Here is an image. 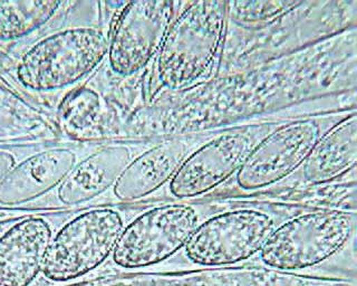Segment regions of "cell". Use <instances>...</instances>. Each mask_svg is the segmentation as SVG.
<instances>
[{"label":"cell","mask_w":357,"mask_h":286,"mask_svg":"<svg viewBox=\"0 0 357 286\" xmlns=\"http://www.w3.org/2000/svg\"><path fill=\"white\" fill-rule=\"evenodd\" d=\"M226 204L199 225L183 250L152 273L245 266L284 220L307 205L254 200Z\"/></svg>","instance_id":"3"},{"label":"cell","mask_w":357,"mask_h":286,"mask_svg":"<svg viewBox=\"0 0 357 286\" xmlns=\"http://www.w3.org/2000/svg\"><path fill=\"white\" fill-rule=\"evenodd\" d=\"M100 205L70 217L54 233L42 274L54 283H66L104 267L128 220L142 207Z\"/></svg>","instance_id":"7"},{"label":"cell","mask_w":357,"mask_h":286,"mask_svg":"<svg viewBox=\"0 0 357 286\" xmlns=\"http://www.w3.org/2000/svg\"><path fill=\"white\" fill-rule=\"evenodd\" d=\"M356 163L357 115L354 107L321 137L301 168L278 190H312L337 185L344 179L355 177Z\"/></svg>","instance_id":"13"},{"label":"cell","mask_w":357,"mask_h":286,"mask_svg":"<svg viewBox=\"0 0 357 286\" xmlns=\"http://www.w3.org/2000/svg\"><path fill=\"white\" fill-rule=\"evenodd\" d=\"M153 141L113 137L100 142L76 163L55 190L33 206L70 209L89 204L98 205L100 198L113 188L128 163Z\"/></svg>","instance_id":"10"},{"label":"cell","mask_w":357,"mask_h":286,"mask_svg":"<svg viewBox=\"0 0 357 286\" xmlns=\"http://www.w3.org/2000/svg\"><path fill=\"white\" fill-rule=\"evenodd\" d=\"M183 5V1L170 0L123 3L112 20L102 72L122 81L144 75Z\"/></svg>","instance_id":"9"},{"label":"cell","mask_w":357,"mask_h":286,"mask_svg":"<svg viewBox=\"0 0 357 286\" xmlns=\"http://www.w3.org/2000/svg\"><path fill=\"white\" fill-rule=\"evenodd\" d=\"M75 1L50 0H20L0 1V43H15L25 40L56 20L64 18L75 6Z\"/></svg>","instance_id":"16"},{"label":"cell","mask_w":357,"mask_h":286,"mask_svg":"<svg viewBox=\"0 0 357 286\" xmlns=\"http://www.w3.org/2000/svg\"><path fill=\"white\" fill-rule=\"evenodd\" d=\"M103 141L68 139L40 146L0 181V207L33 206L42 200L57 188L84 156Z\"/></svg>","instance_id":"12"},{"label":"cell","mask_w":357,"mask_h":286,"mask_svg":"<svg viewBox=\"0 0 357 286\" xmlns=\"http://www.w3.org/2000/svg\"><path fill=\"white\" fill-rule=\"evenodd\" d=\"M43 146H0V181L22 159Z\"/></svg>","instance_id":"18"},{"label":"cell","mask_w":357,"mask_h":286,"mask_svg":"<svg viewBox=\"0 0 357 286\" xmlns=\"http://www.w3.org/2000/svg\"><path fill=\"white\" fill-rule=\"evenodd\" d=\"M44 217H26L0 237V286H29L42 274L54 236Z\"/></svg>","instance_id":"14"},{"label":"cell","mask_w":357,"mask_h":286,"mask_svg":"<svg viewBox=\"0 0 357 286\" xmlns=\"http://www.w3.org/2000/svg\"><path fill=\"white\" fill-rule=\"evenodd\" d=\"M229 23L250 29H267L296 9L303 6L301 1H227Z\"/></svg>","instance_id":"17"},{"label":"cell","mask_w":357,"mask_h":286,"mask_svg":"<svg viewBox=\"0 0 357 286\" xmlns=\"http://www.w3.org/2000/svg\"><path fill=\"white\" fill-rule=\"evenodd\" d=\"M349 110L282 120L262 137L232 179L208 200H248L275 193L295 174L316 143Z\"/></svg>","instance_id":"6"},{"label":"cell","mask_w":357,"mask_h":286,"mask_svg":"<svg viewBox=\"0 0 357 286\" xmlns=\"http://www.w3.org/2000/svg\"><path fill=\"white\" fill-rule=\"evenodd\" d=\"M355 239V206H310L279 225L245 266L356 280Z\"/></svg>","instance_id":"1"},{"label":"cell","mask_w":357,"mask_h":286,"mask_svg":"<svg viewBox=\"0 0 357 286\" xmlns=\"http://www.w3.org/2000/svg\"><path fill=\"white\" fill-rule=\"evenodd\" d=\"M282 120L218 129L193 150L165 188L149 202L208 200L232 179L262 137Z\"/></svg>","instance_id":"8"},{"label":"cell","mask_w":357,"mask_h":286,"mask_svg":"<svg viewBox=\"0 0 357 286\" xmlns=\"http://www.w3.org/2000/svg\"><path fill=\"white\" fill-rule=\"evenodd\" d=\"M225 204V200H213L144 206L128 220L104 267L116 274L155 272L178 255L199 225Z\"/></svg>","instance_id":"5"},{"label":"cell","mask_w":357,"mask_h":286,"mask_svg":"<svg viewBox=\"0 0 357 286\" xmlns=\"http://www.w3.org/2000/svg\"><path fill=\"white\" fill-rule=\"evenodd\" d=\"M75 6L28 45L14 65L15 79L24 90L55 98V103L96 75L109 52L114 15L98 23L83 22L76 20Z\"/></svg>","instance_id":"2"},{"label":"cell","mask_w":357,"mask_h":286,"mask_svg":"<svg viewBox=\"0 0 357 286\" xmlns=\"http://www.w3.org/2000/svg\"><path fill=\"white\" fill-rule=\"evenodd\" d=\"M227 1H185L145 72L148 101L192 90L217 72L228 31Z\"/></svg>","instance_id":"4"},{"label":"cell","mask_w":357,"mask_h":286,"mask_svg":"<svg viewBox=\"0 0 357 286\" xmlns=\"http://www.w3.org/2000/svg\"><path fill=\"white\" fill-rule=\"evenodd\" d=\"M215 131L208 130L154 139L152 144L128 163L102 205L145 204L170 183L190 153Z\"/></svg>","instance_id":"11"},{"label":"cell","mask_w":357,"mask_h":286,"mask_svg":"<svg viewBox=\"0 0 357 286\" xmlns=\"http://www.w3.org/2000/svg\"><path fill=\"white\" fill-rule=\"evenodd\" d=\"M59 126L70 140L103 141L107 122L111 118L109 107L100 85L92 79L68 93L56 103ZM113 139V137H112Z\"/></svg>","instance_id":"15"}]
</instances>
